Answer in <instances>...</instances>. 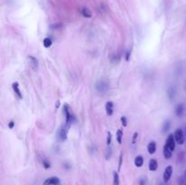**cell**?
I'll return each instance as SVG.
<instances>
[{
  "label": "cell",
  "mask_w": 186,
  "mask_h": 185,
  "mask_svg": "<svg viewBox=\"0 0 186 185\" xmlns=\"http://www.w3.org/2000/svg\"><path fill=\"white\" fill-rule=\"evenodd\" d=\"M43 44H44V46L46 47V48H49L50 46H52V40L50 39V38H48V37H46V38H45L44 39V41H43Z\"/></svg>",
  "instance_id": "17"
},
{
  "label": "cell",
  "mask_w": 186,
  "mask_h": 185,
  "mask_svg": "<svg viewBox=\"0 0 186 185\" xmlns=\"http://www.w3.org/2000/svg\"><path fill=\"white\" fill-rule=\"evenodd\" d=\"M123 131L122 130H117L116 132V140H117V142L119 144H122V139H123Z\"/></svg>",
  "instance_id": "16"
},
{
  "label": "cell",
  "mask_w": 186,
  "mask_h": 185,
  "mask_svg": "<svg viewBox=\"0 0 186 185\" xmlns=\"http://www.w3.org/2000/svg\"><path fill=\"white\" fill-rule=\"evenodd\" d=\"M105 111L107 115L111 116L114 114V104L113 102H107L105 104Z\"/></svg>",
  "instance_id": "8"
},
{
  "label": "cell",
  "mask_w": 186,
  "mask_h": 185,
  "mask_svg": "<svg viewBox=\"0 0 186 185\" xmlns=\"http://www.w3.org/2000/svg\"><path fill=\"white\" fill-rule=\"evenodd\" d=\"M95 87H96L97 91L100 92H106V91H107V88H108L107 85H106V83H105V82H103V81H99V82L96 83Z\"/></svg>",
  "instance_id": "5"
},
{
  "label": "cell",
  "mask_w": 186,
  "mask_h": 185,
  "mask_svg": "<svg viewBox=\"0 0 186 185\" xmlns=\"http://www.w3.org/2000/svg\"><path fill=\"white\" fill-rule=\"evenodd\" d=\"M59 136H60V139L62 141H65L66 139V131L65 128H62L60 130V132H59Z\"/></svg>",
  "instance_id": "19"
},
{
  "label": "cell",
  "mask_w": 186,
  "mask_h": 185,
  "mask_svg": "<svg viewBox=\"0 0 186 185\" xmlns=\"http://www.w3.org/2000/svg\"><path fill=\"white\" fill-rule=\"evenodd\" d=\"M43 164H44V167L46 168V169H48V168H50V163H49V162L48 161H46V160H44L43 161Z\"/></svg>",
  "instance_id": "25"
},
{
  "label": "cell",
  "mask_w": 186,
  "mask_h": 185,
  "mask_svg": "<svg viewBox=\"0 0 186 185\" xmlns=\"http://www.w3.org/2000/svg\"><path fill=\"white\" fill-rule=\"evenodd\" d=\"M169 127H170V122L167 121V122L164 123V130H163V132H165L166 131H168V130H169Z\"/></svg>",
  "instance_id": "23"
},
{
  "label": "cell",
  "mask_w": 186,
  "mask_h": 185,
  "mask_svg": "<svg viewBox=\"0 0 186 185\" xmlns=\"http://www.w3.org/2000/svg\"><path fill=\"white\" fill-rule=\"evenodd\" d=\"M58 106H59V102H57V104H56V108H58Z\"/></svg>",
  "instance_id": "28"
},
{
  "label": "cell",
  "mask_w": 186,
  "mask_h": 185,
  "mask_svg": "<svg viewBox=\"0 0 186 185\" xmlns=\"http://www.w3.org/2000/svg\"><path fill=\"white\" fill-rule=\"evenodd\" d=\"M14 126H15V122L14 121H10V123H8V127H9V129H13Z\"/></svg>",
  "instance_id": "26"
},
{
  "label": "cell",
  "mask_w": 186,
  "mask_h": 185,
  "mask_svg": "<svg viewBox=\"0 0 186 185\" xmlns=\"http://www.w3.org/2000/svg\"><path fill=\"white\" fill-rule=\"evenodd\" d=\"M185 185H186V184H185Z\"/></svg>",
  "instance_id": "29"
},
{
  "label": "cell",
  "mask_w": 186,
  "mask_h": 185,
  "mask_svg": "<svg viewBox=\"0 0 186 185\" xmlns=\"http://www.w3.org/2000/svg\"><path fill=\"white\" fill-rule=\"evenodd\" d=\"M64 111H65V122H66V124H69L71 123V119H72V115L69 112V107L67 104H65L64 106Z\"/></svg>",
  "instance_id": "7"
},
{
  "label": "cell",
  "mask_w": 186,
  "mask_h": 185,
  "mask_svg": "<svg viewBox=\"0 0 186 185\" xmlns=\"http://www.w3.org/2000/svg\"><path fill=\"white\" fill-rule=\"evenodd\" d=\"M121 122H122V124L123 126H127V119H126V117L125 116H122L121 117Z\"/></svg>",
  "instance_id": "22"
},
{
  "label": "cell",
  "mask_w": 186,
  "mask_h": 185,
  "mask_svg": "<svg viewBox=\"0 0 186 185\" xmlns=\"http://www.w3.org/2000/svg\"><path fill=\"white\" fill-rule=\"evenodd\" d=\"M112 142V134H111V132H108V133H107V139H106V144H107V145H109L110 144H111Z\"/></svg>",
  "instance_id": "21"
},
{
  "label": "cell",
  "mask_w": 186,
  "mask_h": 185,
  "mask_svg": "<svg viewBox=\"0 0 186 185\" xmlns=\"http://www.w3.org/2000/svg\"><path fill=\"white\" fill-rule=\"evenodd\" d=\"M147 151L150 154H154L156 152V142H150L147 145Z\"/></svg>",
  "instance_id": "10"
},
{
  "label": "cell",
  "mask_w": 186,
  "mask_h": 185,
  "mask_svg": "<svg viewBox=\"0 0 186 185\" xmlns=\"http://www.w3.org/2000/svg\"><path fill=\"white\" fill-rule=\"evenodd\" d=\"M175 138H174V135L173 134H169V136H168V138H167V140H166V145L170 148V150L172 151H174V149H175Z\"/></svg>",
  "instance_id": "2"
},
{
  "label": "cell",
  "mask_w": 186,
  "mask_h": 185,
  "mask_svg": "<svg viewBox=\"0 0 186 185\" xmlns=\"http://www.w3.org/2000/svg\"><path fill=\"white\" fill-rule=\"evenodd\" d=\"M114 185H120V179L119 175L116 172H114Z\"/></svg>",
  "instance_id": "18"
},
{
  "label": "cell",
  "mask_w": 186,
  "mask_h": 185,
  "mask_svg": "<svg viewBox=\"0 0 186 185\" xmlns=\"http://www.w3.org/2000/svg\"><path fill=\"white\" fill-rule=\"evenodd\" d=\"M81 13H82V15L84 16V18H92V12L88 9V8H86V7L82 8Z\"/></svg>",
  "instance_id": "15"
},
{
  "label": "cell",
  "mask_w": 186,
  "mask_h": 185,
  "mask_svg": "<svg viewBox=\"0 0 186 185\" xmlns=\"http://www.w3.org/2000/svg\"><path fill=\"white\" fill-rule=\"evenodd\" d=\"M184 112V107L183 104H177V106L175 107V114L177 116H182Z\"/></svg>",
  "instance_id": "13"
},
{
  "label": "cell",
  "mask_w": 186,
  "mask_h": 185,
  "mask_svg": "<svg viewBox=\"0 0 186 185\" xmlns=\"http://www.w3.org/2000/svg\"><path fill=\"white\" fill-rule=\"evenodd\" d=\"M28 60H29L30 66L32 67L34 70H36L37 69V66H38V61H37L36 58H35L34 56L29 55L28 56Z\"/></svg>",
  "instance_id": "9"
},
{
  "label": "cell",
  "mask_w": 186,
  "mask_h": 185,
  "mask_svg": "<svg viewBox=\"0 0 186 185\" xmlns=\"http://www.w3.org/2000/svg\"><path fill=\"white\" fill-rule=\"evenodd\" d=\"M158 169V163L156 160L151 159L149 162V170L152 172H155Z\"/></svg>",
  "instance_id": "11"
},
{
  "label": "cell",
  "mask_w": 186,
  "mask_h": 185,
  "mask_svg": "<svg viewBox=\"0 0 186 185\" xmlns=\"http://www.w3.org/2000/svg\"><path fill=\"white\" fill-rule=\"evenodd\" d=\"M173 174V167L172 166H167L164 172V181L168 182L170 181Z\"/></svg>",
  "instance_id": "3"
},
{
  "label": "cell",
  "mask_w": 186,
  "mask_h": 185,
  "mask_svg": "<svg viewBox=\"0 0 186 185\" xmlns=\"http://www.w3.org/2000/svg\"><path fill=\"white\" fill-rule=\"evenodd\" d=\"M12 88H13V90H14V92H15V94L16 95H18V97L19 99H22V98H23V95H22V92H21L20 89H19V83H18V82L13 83Z\"/></svg>",
  "instance_id": "6"
},
{
  "label": "cell",
  "mask_w": 186,
  "mask_h": 185,
  "mask_svg": "<svg viewBox=\"0 0 186 185\" xmlns=\"http://www.w3.org/2000/svg\"><path fill=\"white\" fill-rule=\"evenodd\" d=\"M137 137H138V132H135L133 133V141H132V144H135V142H136V139H137Z\"/></svg>",
  "instance_id": "24"
},
{
  "label": "cell",
  "mask_w": 186,
  "mask_h": 185,
  "mask_svg": "<svg viewBox=\"0 0 186 185\" xmlns=\"http://www.w3.org/2000/svg\"><path fill=\"white\" fill-rule=\"evenodd\" d=\"M173 135H174V138H175V141H176L177 144H180V145L184 144L185 137H184V134H183V132H182V129H180V128L177 129Z\"/></svg>",
  "instance_id": "1"
},
{
  "label": "cell",
  "mask_w": 186,
  "mask_h": 185,
  "mask_svg": "<svg viewBox=\"0 0 186 185\" xmlns=\"http://www.w3.org/2000/svg\"><path fill=\"white\" fill-rule=\"evenodd\" d=\"M167 95H168L169 98H170V99L172 100V99L174 97V89H173V88H169Z\"/></svg>",
  "instance_id": "20"
},
{
  "label": "cell",
  "mask_w": 186,
  "mask_h": 185,
  "mask_svg": "<svg viewBox=\"0 0 186 185\" xmlns=\"http://www.w3.org/2000/svg\"><path fill=\"white\" fill-rule=\"evenodd\" d=\"M60 183V180H59V178L57 177H50V178H47L43 185H57Z\"/></svg>",
  "instance_id": "4"
},
{
  "label": "cell",
  "mask_w": 186,
  "mask_h": 185,
  "mask_svg": "<svg viewBox=\"0 0 186 185\" xmlns=\"http://www.w3.org/2000/svg\"><path fill=\"white\" fill-rule=\"evenodd\" d=\"M140 185H145V181H143V180H141V181H140Z\"/></svg>",
  "instance_id": "27"
},
{
  "label": "cell",
  "mask_w": 186,
  "mask_h": 185,
  "mask_svg": "<svg viewBox=\"0 0 186 185\" xmlns=\"http://www.w3.org/2000/svg\"><path fill=\"white\" fill-rule=\"evenodd\" d=\"M134 165L136 167H138V168H140V167H142L143 165V158H142V156L138 155V156L135 157V159H134Z\"/></svg>",
  "instance_id": "14"
},
{
  "label": "cell",
  "mask_w": 186,
  "mask_h": 185,
  "mask_svg": "<svg viewBox=\"0 0 186 185\" xmlns=\"http://www.w3.org/2000/svg\"><path fill=\"white\" fill-rule=\"evenodd\" d=\"M172 151L170 150V148H169L166 144L164 145V158L165 159H171V157H172Z\"/></svg>",
  "instance_id": "12"
}]
</instances>
